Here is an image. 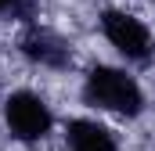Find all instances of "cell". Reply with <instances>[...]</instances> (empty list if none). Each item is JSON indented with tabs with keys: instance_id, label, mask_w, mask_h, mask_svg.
Listing matches in <instances>:
<instances>
[{
	"instance_id": "4",
	"label": "cell",
	"mask_w": 155,
	"mask_h": 151,
	"mask_svg": "<svg viewBox=\"0 0 155 151\" xmlns=\"http://www.w3.org/2000/svg\"><path fill=\"white\" fill-rule=\"evenodd\" d=\"M18 47H22V54H25L29 61H36L43 69H65V65L72 61L69 43L58 36V33L43 29V25H29V29L22 33V40H18Z\"/></svg>"
},
{
	"instance_id": "2",
	"label": "cell",
	"mask_w": 155,
	"mask_h": 151,
	"mask_svg": "<svg viewBox=\"0 0 155 151\" xmlns=\"http://www.w3.org/2000/svg\"><path fill=\"white\" fill-rule=\"evenodd\" d=\"M4 122H7V130H11L15 140L36 144V140H43V137L51 133L54 115H51L47 101H43L40 94H33V90H15V94L4 101Z\"/></svg>"
},
{
	"instance_id": "3",
	"label": "cell",
	"mask_w": 155,
	"mask_h": 151,
	"mask_svg": "<svg viewBox=\"0 0 155 151\" xmlns=\"http://www.w3.org/2000/svg\"><path fill=\"white\" fill-rule=\"evenodd\" d=\"M101 33H105V40L126 61H144L152 54V33H148V25L141 18H134L130 11H116V7L101 11Z\"/></svg>"
},
{
	"instance_id": "5",
	"label": "cell",
	"mask_w": 155,
	"mask_h": 151,
	"mask_svg": "<svg viewBox=\"0 0 155 151\" xmlns=\"http://www.w3.org/2000/svg\"><path fill=\"white\" fill-rule=\"evenodd\" d=\"M65 140H69V151H119L116 133L94 119H72L65 126Z\"/></svg>"
},
{
	"instance_id": "6",
	"label": "cell",
	"mask_w": 155,
	"mask_h": 151,
	"mask_svg": "<svg viewBox=\"0 0 155 151\" xmlns=\"http://www.w3.org/2000/svg\"><path fill=\"white\" fill-rule=\"evenodd\" d=\"M29 7V0H0V14H7V11H25Z\"/></svg>"
},
{
	"instance_id": "1",
	"label": "cell",
	"mask_w": 155,
	"mask_h": 151,
	"mask_svg": "<svg viewBox=\"0 0 155 151\" xmlns=\"http://www.w3.org/2000/svg\"><path fill=\"white\" fill-rule=\"evenodd\" d=\"M83 101L90 108L112 112L119 119H134V115L144 112V94H141L137 79L126 76L123 69H112V65H94L87 72V79H83Z\"/></svg>"
}]
</instances>
